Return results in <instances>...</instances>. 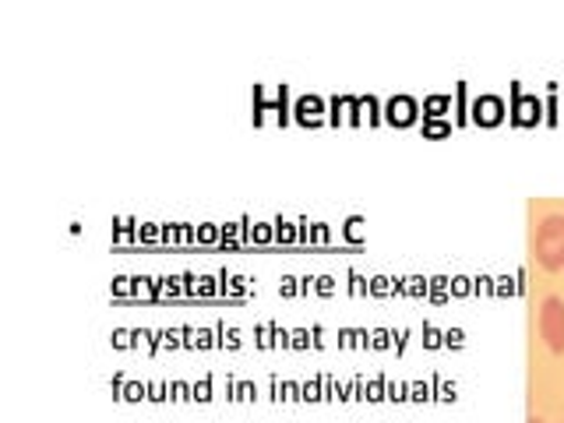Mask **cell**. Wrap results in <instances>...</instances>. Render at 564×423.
I'll return each instance as SVG.
<instances>
[{
    "label": "cell",
    "instance_id": "6",
    "mask_svg": "<svg viewBox=\"0 0 564 423\" xmlns=\"http://www.w3.org/2000/svg\"><path fill=\"white\" fill-rule=\"evenodd\" d=\"M296 120L300 123H317V120H322V99H314V96L300 99L296 102Z\"/></svg>",
    "mask_w": 564,
    "mask_h": 423
},
{
    "label": "cell",
    "instance_id": "2",
    "mask_svg": "<svg viewBox=\"0 0 564 423\" xmlns=\"http://www.w3.org/2000/svg\"><path fill=\"white\" fill-rule=\"evenodd\" d=\"M540 335L551 346V352H564V300L546 296L540 307Z\"/></svg>",
    "mask_w": 564,
    "mask_h": 423
},
{
    "label": "cell",
    "instance_id": "8",
    "mask_svg": "<svg viewBox=\"0 0 564 423\" xmlns=\"http://www.w3.org/2000/svg\"><path fill=\"white\" fill-rule=\"evenodd\" d=\"M194 399H208V381H202V384H194Z\"/></svg>",
    "mask_w": 564,
    "mask_h": 423
},
{
    "label": "cell",
    "instance_id": "9",
    "mask_svg": "<svg viewBox=\"0 0 564 423\" xmlns=\"http://www.w3.org/2000/svg\"><path fill=\"white\" fill-rule=\"evenodd\" d=\"M427 134H448V123H431Z\"/></svg>",
    "mask_w": 564,
    "mask_h": 423
},
{
    "label": "cell",
    "instance_id": "7",
    "mask_svg": "<svg viewBox=\"0 0 564 423\" xmlns=\"http://www.w3.org/2000/svg\"><path fill=\"white\" fill-rule=\"evenodd\" d=\"M448 96H434V99H427V106H423V110H427L431 117H441V113H445L448 110Z\"/></svg>",
    "mask_w": 564,
    "mask_h": 423
},
{
    "label": "cell",
    "instance_id": "3",
    "mask_svg": "<svg viewBox=\"0 0 564 423\" xmlns=\"http://www.w3.org/2000/svg\"><path fill=\"white\" fill-rule=\"evenodd\" d=\"M501 113H505V102L498 96H480L473 102V120L484 123V128H494V123H501Z\"/></svg>",
    "mask_w": 564,
    "mask_h": 423
},
{
    "label": "cell",
    "instance_id": "4",
    "mask_svg": "<svg viewBox=\"0 0 564 423\" xmlns=\"http://www.w3.org/2000/svg\"><path fill=\"white\" fill-rule=\"evenodd\" d=\"M384 120L395 123V128H410V123L416 120V102L410 96L392 99V102H388V110H384Z\"/></svg>",
    "mask_w": 564,
    "mask_h": 423
},
{
    "label": "cell",
    "instance_id": "5",
    "mask_svg": "<svg viewBox=\"0 0 564 423\" xmlns=\"http://www.w3.org/2000/svg\"><path fill=\"white\" fill-rule=\"evenodd\" d=\"M519 96V93H516ZM540 99L536 96H519L516 99V123H522V128H529V123H536L540 120Z\"/></svg>",
    "mask_w": 564,
    "mask_h": 423
},
{
    "label": "cell",
    "instance_id": "1",
    "mask_svg": "<svg viewBox=\"0 0 564 423\" xmlns=\"http://www.w3.org/2000/svg\"><path fill=\"white\" fill-rule=\"evenodd\" d=\"M533 251L536 261L546 272L564 269V216H546L533 237Z\"/></svg>",
    "mask_w": 564,
    "mask_h": 423
},
{
    "label": "cell",
    "instance_id": "10",
    "mask_svg": "<svg viewBox=\"0 0 564 423\" xmlns=\"http://www.w3.org/2000/svg\"><path fill=\"white\" fill-rule=\"evenodd\" d=\"M525 423H543V420H540V416H536V413H533V416H529V420H525Z\"/></svg>",
    "mask_w": 564,
    "mask_h": 423
}]
</instances>
